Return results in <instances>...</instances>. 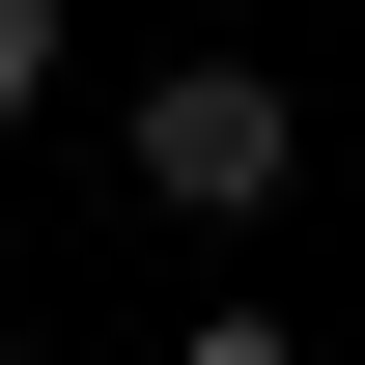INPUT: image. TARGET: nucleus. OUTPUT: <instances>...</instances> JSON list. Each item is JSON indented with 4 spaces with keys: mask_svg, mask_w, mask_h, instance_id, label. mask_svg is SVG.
Segmentation results:
<instances>
[{
    "mask_svg": "<svg viewBox=\"0 0 365 365\" xmlns=\"http://www.w3.org/2000/svg\"><path fill=\"white\" fill-rule=\"evenodd\" d=\"M281 140H309V113H281V56H169V85H140V197H169V225H253Z\"/></svg>",
    "mask_w": 365,
    "mask_h": 365,
    "instance_id": "1",
    "label": "nucleus"
},
{
    "mask_svg": "<svg viewBox=\"0 0 365 365\" xmlns=\"http://www.w3.org/2000/svg\"><path fill=\"white\" fill-rule=\"evenodd\" d=\"M0 113H56V0H0Z\"/></svg>",
    "mask_w": 365,
    "mask_h": 365,
    "instance_id": "2",
    "label": "nucleus"
},
{
    "mask_svg": "<svg viewBox=\"0 0 365 365\" xmlns=\"http://www.w3.org/2000/svg\"><path fill=\"white\" fill-rule=\"evenodd\" d=\"M169 365H309V337H281V309H197V337H169Z\"/></svg>",
    "mask_w": 365,
    "mask_h": 365,
    "instance_id": "3",
    "label": "nucleus"
}]
</instances>
